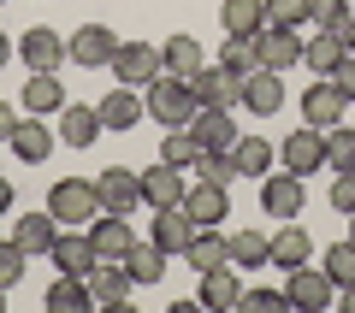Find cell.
Returning a JSON list of instances; mask_svg holds the SVG:
<instances>
[{
	"label": "cell",
	"mask_w": 355,
	"mask_h": 313,
	"mask_svg": "<svg viewBox=\"0 0 355 313\" xmlns=\"http://www.w3.org/2000/svg\"><path fill=\"white\" fill-rule=\"evenodd\" d=\"M237 296H243L237 266H214V272H202V284H196V307H207V313H231Z\"/></svg>",
	"instance_id": "cell-22"
},
{
	"label": "cell",
	"mask_w": 355,
	"mask_h": 313,
	"mask_svg": "<svg viewBox=\"0 0 355 313\" xmlns=\"http://www.w3.org/2000/svg\"><path fill=\"white\" fill-rule=\"evenodd\" d=\"M12 201H18V195H12V184H6V177H0V219L12 213Z\"/></svg>",
	"instance_id": "cell-49"
},
{
	"label": "cell",
	"mask_w": 355,
	"mask_h": 313,
	"mask_svg": "<svg viewBox=\"0 0 355 313\" xmlns=\"http://www.w3.org/2000/svg\"><path fill=\"white\" fill-rule=\"evenodd\" d=\"M95 195H101V213H137L142 207V172H130V166H107L101 177H95Z\"/></svg>",
	"instance_id": "cell-6"
},
{
	"label": "cell",
	"mask_w": 355,
	"mask_h": 313,
	"mask_svg": "<svg viewBox=\"0 0 355 313\" xmlns=\"http://www.w3.org/2000/svg\"><path fill=\"white\" fill-rule=\"evenodd\" d=\"M331 83H338V95H343V100L355 107V53H343V65L331 71Z\"/></svg>",
	"instance_id": "cell-46"
},
{
	"label": "cell",
	"mask_w": 355,
	"mask_h": 313,
	"mask_svg": "<svg viewBox=\"0 0 355 313\" xmlns=\"http://www.w3.org/2000/svg\"><path fill=\"white\" fill-rule=\"evenodd\" d=\"M338 36H343V48L355 53V18H349V24H343V30H338Z\"/></svg>",
	"instance_id": "cell-50"
},
{
	"label": "cell",
	"mask_w": 355,
	"mask_h": 313,
	"mask_svg": "<svg viewBox=\"0 0 355 313\" xmlns=\"http://www.w3.org/2000/svg\"><path fill=\"white\" fill-rule=\"evenodd\" d=\"M219 65L237 77H249L254 65H261V53H254V36H225V48H219Z\"/></svg>",
	"instance_id": "cell-39"
},
{
	"label": "cell",
	"mask_w": 355,
	"mask_h": 313,
	"mask_svg": "<svg viewBox=\"0 0 355 313\" xmlns=\"http://www.w3.org/2000/svg\"><path fill=\"white\" fill-rule=\"evenodd\" d=\"M142 107H148V118H154L160 130H184V125L196 118V107H202V100L190 95V83H184V77H166V71H160L148 89H142Z\"/></svg>",
	"instance_id": "cell-1"
},
{
	"label": "cell",
	"mask_w": 355,
	"mask_h": 313,
	"mask_svg": "<svg viewBox=\"0 0 355 313\" xmlns=\"http://www.w3.org/2000/svg\"><path fill=\"white\" fill-rule=\"evenodd\" d=\"M130 289H137V278L125 272V260H95V272H89V296H95V307H125Z\"/></svg>",
	"instance_id": "cell-17"
},
{
	"label": "cell",
	"mask_w": 355,
	"mask_h": 313,
	"mask_svg": "<svg viewBox=\"0 0 355 313\" xmlns=\"http://www.w3.org/2000/svg\"><path fill=\"white\" fill-rule=\"evenodd\" d=\"M0 6H6V0H0Z\"/></svg>",
	"instance_id": "cell-54"
},
{
	"label": "cell",
	"mask_w": 355,
	"mask_h": 313,
	"mask_svg": "<svg viewBox=\"0 0 355 313\" xmlns=\"http://www.w3.org/2000/svg\"><path fill=\"white\" fill-rule=\"evenodd\" d=\"M53 142H60V130H48L42 118H30V113H24V125H18V136L6 142V148H12L24 166H42V160L53 154Z\"/></svg>",
	"instance_id": "cell-28"
},
{
	"label": "cell",
	"mask_w": 355,
	"mask_h": 313,
	"mask_svg": "<svg viewBox=\"0 0 355 313\" xmlns=\"http://www.w3.org/2000/svg\"><path fill=\"white\" fill-rule=\"evenodd\" d=\"M231 266H266L272 260V237H261V231H231Z\"/></svg>",
	"instance_id": "cell-35"
},
{
	"label": "cell",
	"mask_w": 355,
	"mask_h": 313,
	"mask_svg": "<svg viewBox=\"0 0 355 313\" xmlns=\"http://www.w3.org/2000/svg\"><path fill=\"white\" fill-rule=\"evenodd\" d=\"M184 213H190L196 225H219V219H231V195H225V184H207V177H196V184L184 189Z\"/></svg>",
	"instance_id": "cell-20"
},
{
	"label": "cell",
	"mask_w": 355,
	"mask_h": 313,
	"mask_svg": "<svg viewBox=\"0 0 355 313\" xmlns=\"http://www.w3.org/2000/svg\"><path fill=\"white\" fill-rule=\"evenodd\" d=\"M95 107H101V125H107V130H130V125H142V118H148V107H142V89H130V83L107 89Z\"/></svg>",
	"instance_id": "cell-21"
},
{
	"label": "cell",
	"mask_w": 355,
	"mask_h": 313,
	"mask_svg": "<svg viewBox=\"0 0 355 313\" xmlns=\"http://www.w3.org/2000/svg\"><path fill=\"white\" fill-rule=\"evenodd\" d=\"M0 307H6V284H0Z\"/></svg>",
	"instance_id": "cell-52"
},
{
	"label": "cell",
	"mask_w": 355,
	"mask_h": 313,
	"mask_svg": "<svg viewBox=\"0 0 355 313\" xmlns=\"http://www.w3.org/2000/svg\"><path fill=\"white\" fill-rule=\"evenodd\" d=\"M343 113H349V100L338 95V83H331V77H320V83L302 89V125L331 130V125H343Z\"/></svg>",
	"instance_id": "cell-11"
},
{
	"label": "cell",
	"mask_w": 355,
	"mask_h": 313,
	"mask_svg": "<svg viewBox=\"0 0 355 313\" xmlns=\"http://www.w3.org/2000/svg\"><path fill=\"white\" fill-rule=\"evenodd\" d=\"M320 266H326V272H331V284H338V289H349V284H355V237L331 242V249L320 254Z\"/></svg>",
	"instance_id": "cell-37"
},
{
	"label": "cell",
	"mask_w": 355,
	"mask_h": 313,
	"mask_svg": "<svg viewBox=\"0 0 355 313\" xmlns=\"http://www.w3.org/2000/svg\"><path fill=\"white\" fill-rule=\"evenodd\" d=\"M349 237H355V219H349Z\"/></svg>",
	"instance_id": "cell-53"
},
{
	"label": "cell",
	"mask_w": 355,
	"mask_h": 313,
	"mask_svg": "<svg viewBox=\"0 0 355 313\" xmlns=\"http://www.w3.org/2000/svg\"><path fill=\"white\" fill-rule=\"evenodd\" d=\"M65 48H71V65H83V71H107L125 42H119V30H107V24H77L71 36H65Z\"/></svg>",
	"instance_id": "cell-4"
},
{
	"label": "cell",
	"mask_w": 355,
	"mask_h": 313,
	"mask_svg": "<svg viewBox=\"0 0 355 313\" xmlns=\"http://www.w3.org/2000/svg\"><path fill=\"white\" fill-rule=\"evenodd\" d=\"M48 213L60 225H89V219L101 213V195H95V177H60L48 189Z\"/></svg>",
	"instance_id": "cell-2"
},
{
	"label": "cell",
	"mask_w": 355,
	"mask_h": 313,
	"mask_svg": "<svg viewBox=\"0 0 355 313\" xmlns=\"http://www.w3.org/2000/svg\"><path fill=\"white\" fill-rule=\"evenodd\" d=\"M107 71H113L119 83H130V89H148L154 77H160V48H154V42H125Z\"/></svg>",
	"instance_id": "cell-12"
},
{
	"label": "cell",
	"mask_w": 355,
	"mask_h": 313,
	"mask_svg": "<svg viewBox=\"0 0 355 313\" xmlns=\"http://www.w3.org/2000/svg\"><path fill=\"white\" fill-rule=\"evenodd\" d=\"M196 177H207V184H237V177H243V166H237V154H202V160H196Z\"/></svg>",
	"instance_id": "cell-40"
},
{
	"label": "cell",
	"mask_w": 355,
	"mask_h": 313,
	"mask_svg": "<svg viewBox=\"0 0 355 313\" xmlns=\"http://www.w3.org/2000/svg\"><path fill=\"white\" fill-rule=\"evenodd\" d=\"M237 166H243V177H266L272 172V166H279V148H272V142L266 136H237Z\"/></svg>",
	"instance_id": "cell-33"
},
{
	"label": "cell",
	"mask_w": 355,
	"mask_h": 313,
	"mask_svg": "<svg viewBox=\"0 0 355 313\" xmlns=\"http://www.w3.org/2000/svg\"><path fill=\"white\" fill-rule=\"evenodd\" d=\"M125 272L137 278V284H160V278H166V249H154V242H130Z\"/></svg>",
	"instance_id": "cell-34"
},
{
	"label": "cell",
	"mask_w": 355,
	"mask_h": 313,
	"mask_svg": "<svg viewBox=\"0 0 355 313\" xmlns=\"http://www.w3.org/2000/svg\"><path fill=\"white\" fill-rule=\"evenodd\" d=\"M284 301H291V307H302V313H320V307H331V301H338V284H331L326 266H296L291 284H284Z\"/></svg>",
	"instance_id": "cell-7"
},
{
	"label": "cell",
	"mask_w": 355,
	"mask_h": 313,
	"mask_svg": "<svg viewBox=\"0 0 355 313\" xmlns=\"http://www.w3.org/2000/svg\"><path fill=\"white\" fill-rule=\"evenodd\" d=\"M314 260V237H308L296 219H284L279 231H272V266H284V272H296V266Z\"/></svg>",
	"instance_id": "cell-26"
},
{
	"label": "cell",
	"mask_w": 355,
	"mask_h": 313,
	"mask_svg": "<svg viewBox=\"0 0 355 313\" xmlns=\"http://www.w3.org/2000/svg\"><path fill=\"white\" fill-rule=\"evenodd\" d=\"M184 172H178V166H148V172H142V207H154V213H160V207H184Z\"/></svg>",
	"instance_id": "cell-19"
},
{
	"label": "cell",
	"mask_w": 355,
	"mask_h": 313,
	"mask_svg": "<svg viewBox=\"0 0 355 313\" xmlns=\"http://www.w3.org/2000/svg\"><path fill=\"white\" fill-rule=\"evenodd\" d=\"M18 125H24V107H12V100H0V142H12Z\"/></svg>",
	"instance_id": "cell-47"
},
{
	"label": "cell",
	"mask_w": 355,
	"mask_h": 313,
	"mask_svg": "<svg viewBox=\"0 0 355 313\" xmlns=\"http://www.w3.org/2000/svg\"><path fill=\"white\" fill-rule=\"evenodd\" d=\"M331 207H338L343 219H355V172H338V177H331Z\"/></svg>",
	"instance_id": "cell-45"
},
{
	"label": "cell",
	"mask_w": 355,
	"mask_h": 313,
	"mask_svg": "<svg viewBox=\"0 0 355 313\" xmlns=\"http://www.w3.org/2000/svg\"><path fill=\"white\" fill-rule=\"evenodd\" d=\"M338 301H343V313H355V284H349V289H338Z\"/></svg>",
	"instance_id": "cell-51"
},
{
	"label": "cell",
	"mask_w": 355,
	"mask_h": 313,
	"mask_svg": "<svg viewBox=\"0 0 355 313\" xmlns=\"http://www.w3.org/2000/svg\"><path fill=\"white\" fill-rule=\"evenodd\" d=\"M261 213H266V219H302V213H308V177H296V172H266V177H261Z\"/></svg>",
	"instance_id": "cell-3"
},
{
	"label": "cell",
	"mask_w": 355,
	"mask_h": 313,
	"mask_svg": "<svg viewBox=\"0 0 355 313\" xmlns=\"http://www.w3.org/2000/svg\"><path fill=\"white\" fill-rule=\"evenodd\" d=\"M18 60H24V71H60L71 60V48H65V36L53 24H30L18 36Z\"/></svg>",
	"instance_id": "cell-5"
},
{
	"label": "cell",
	"mask_w": 355,
	"mask_h": 313,
	"mask_svg": "<svg viewBox=\"0 0 355 313\" xmlns=\"http://www.w3.org/2000/svg\"><path fill=\"white\" fill-rule=\"evenodd\" d=\"M254 53H261L266 71H291V65H302V30H279V24H266L261 36H254Z\"/></svg>",
	"instance_id": "cell-14"
},
{
	"label": "cell",
	"mask_w": 355,
	"mask_h": 313,
	"mask_svg": "<svg viewBox=\"0 0 355 313\" xmlns=\"http://www.w3.org/2000/svg\"><path fill=\"white\" fill-rule=\"evenodd\" d=\"M60 107H65L60 71H30L24 77V113L30 118H60Z\"/></svg>",
	"instance_id": "cell-23"
},
{
	"label": "cell",
	"mask_w": 355,
	"mask_h": 313,
	"mask_svg": "<svg viewBox=\"0 0 355 313\" xmlns=\"http://www.w3.org/2000/svg\"><path fill=\"white\" fill-rule=\"evenodd\" d=\"M101 107H60V142L65 148H95V142H101Z\"/></svg>",
	"instance_id": "cell-24"
},
{
	"label": "cell",
	"mask_w": 355,
	"mask_h": 313,
	"mask_svg": "<svg viewBox=\"0 0 355 313\" xmlns=\"http://www.w3.org/2000/svg\"><path fill=\"white\" fill-rule=\"evenodd\" d=\"M24 266H30V249H24V242H0V284H6V289H12L18 284V278H24Z\"/></svg>",
	"instance_id": "cell-42"
},
{
	"label": "cell",
	"mask_w": 355,
	"mask_h": 313,
	"mask_svg": "<svg viewBox=\"0 0 355 313\" xmlns=\"http://www.w3.org/2000/svg\"><path fill=\"white\" fill-rule=\"evenodd\" d=\"M184 130L196 136L202 154H225V148H237V136H243V130L231 125V107H196V118Z\"/></svg>",
	"instance_id": "cell-8"
},
{
	"label": "cell",
	"mask_w": 355,
	"mask_h": 313,
	"mask_svg": "<svg viewBox=\"0 0 355 313\" xmlns=\"http://www.w3.org/2000/svg\"><path fill=\"white\" fill-rule=\"evenodd\" d=\"M95 307V296H89V278H71V272H60L48 284V313H89Z\"/></svg>",
	"instance_id": "cell-31"
},
{
	"label": "cell",
	"mask_w": 355,
	"mask_h": 313,
	"mask_svg": "<svg viewBox=\"0 0 355 313\" xmlns=\"http://www.w3.org/2000/svg\"><path fill=\"white\" fill-rule=\"evenodd\" d=\"M326 166L331 172H355V125H331L326 130Z\"/></svg>",
	"instance_id": "cell-38"
},
{
	"label": "cell",
	"mask_w": 355,
	"mask_h": 313,
	"mask_svg": "<svg viewBox=\"0 0 355 313\" xmlns=\"http://www.w3.org/2000/svg\"><path fill=\"white\" fill-rule=\"evenodd\" d=\"M190 237H196V219L184 213V207H160L154 225H148V242H154V249H166V254H184V249H190Z\"/></svg>",
	"instance_id": "cell-25"
},
{
	"label": "cell",
	"mask_w": 355,
	"mask_h": 313,
	"mask_svg": "<svg viewBox=\"0 0 355 313\" xmlns=\"http://www.w3.org/2000/svg\"><path fill=\"white\" fill-rule=\"evenodd\" d=\"M89 242H95L101 260H125L130 242H137V231H130L125 213H95V219H89Z\"/></svg>",
	"instance_id": "cell-18"
},
{
	"label": "cell",
	"mask_w": 355,
	"mask_h": 313,
	"mask_svg": "<svg viewBox=\"0 0 355 313\" xmlns=\"http://www.w3.org/2000/svg\"><path fill=\"white\" fill-rule=\"evenodd\" d=\"M190 95L202 100V107H243V77L225 71V65H202V71L190 77Z\"/></svg>",
	"instance_id": "cell-13"
},
{
	"label": "cell",
	"mask_w": 355,
	"mask_h": 313,
	"mask_svg": "<svg viewBox=\"0 0 355 313\" xmlns=\"http://www.w3.org/2000/svg\"><path fill=\"white\" fill-rule=\"evenodd\" d=\"M202 65H207V48L196 36H166V48H160V71L166 77H184V83H190Z\"/></svg>",
	"instance_id": "cell-27"
},
{
	"label": "cell",
	"mask_w": 355,
	"mask_h": 313,
	"mask_svg": "<svg viewBox=\"0 0 355 313\" xmlns=\"http://www.w3.org/2000/svg\"><path fill=\"white\" fill-rule=\"evenodd\" d=\"M219 30L225 36H261L266 30V0H225L219 6Z\"/></svg>",
	"instance_id": "cell-30"
},
{
	"label": "cell",
	"mask_w": 355,
	"mask_h": 313,
	"mask_svg": "<svg viewBox=\"0 0 355 313\" xmlns=\"http://www.w3.org/2000/svg\"><path fill=\"white\" fill-rule=\"evenodd\" d=\"M184 260L196 266V272H214V266H231V242L219 237V225H196L190 249H184Z\"/></svg>",
	"instance_id": "cell-29"
},
{
	"label": "cell",
	"mask_w": 355,
	"mask_h": 313,
	"mask_svg": "<svg viewBox=\"0 0 355 313\" xmlns=\"http://www.w3.org/2000/svg\"><path fill=\"white\" fill-rule=\"evenodd\" d=\"M349 0H314V18H308V24H314V30H343V24H349Z\"/></svg>",
	"instance_id": "cell-43"
},
{
	"label": "cell",
	"mask_w": 355,
	"mask_h": 313,
	"mask_svg": "<svg viewBox=\"0 0 355 313\" xmlns=\"http://www.w3.org/2000/svg\"><path fill=\"white\" fill-rule=\"evenodd\" d=\"M237 307L243 313H272V307H291V301H284V289H243Z\"/></svg>",
	"instance_id": "cell-44"
},
{
	"label": "cell",
	"mask_w": 355,
	"mask_h": 313,
	"mask_svg": "<svg viewBox=\"0 0 355 313\" xmlns=\"http://www.w3.org/2000/svg\"><path fill=\"white\" fill-rule=\"evenodd\" d=\"M160 160H166V166H178V172H196L202 148H196L190 130H166V136H160Z\"/></svg>",
	"instance_id": "cell-36"
},
{
	"label": "cell",
	"mask_w": 355,
	"mask_h": 313,
	"mask_svg": "<svg viewBox=\"0 0 355 313\" xmlns=\"http://www.w3.org/2000/svg\"><path fill=\"white\" fill-rule=\"evenodd\" d=\"M343 53H349V48H343L338 30H314V24H302V65H308L314 77H331V71L343 65Z\"/></svg>",
	"instance_id": "cell-16"
},
{
	"label": "cell",
	"mask_w": 355,
	"mask_h": 313,
	"mask_svg": "<svg viewBox=\"0 0 355 313\" xmlns=\"http://www.w3.org/2000/svg\"><path fill=\"white\" fill-rule=\"evenodd\" d=\"M243 107H249L254 118H272L284 107V71H266V65H254L249 77H243Z\"/></svg>",
	"instance_id": "cell-15"
},
{
	"label": "cell",
	"mask_w": 355,
	"mask_h": 313,
	"mask_svg": "<svg viewBox=\"0 0 355 313\" xmlns=\"http://www.w3.org/2000/svg\"><path fill=\"white\" fill-rule=\"evenodd\" d=\"M314 18V0H266V24L279 30H302Z\"/></svg>",
	"instance_id": "cell-41"
},
{
	"label": "cell",
	"mask_w": 355,
	"mask_h": 313,
	"mask_svg": "<svg viewBox=\"0 0 355 313\" xmlns=\"http://www.w3.org/2000/svg\"><path fill=\"white\" fill-rule=\"evenodd\" d=\"M12 60H18V42L6 36V30H0V71H6V65H12Z\"/></svg>",
	"instance_id": "cell-48"
},
{
	"label": "cell",
	"mask_w": 355,
	"mask_h": 313,
	"mask_svg": "<svg viewBox=\"0 0 355 313\" xmlns=\"http://www.w3.org/2000/svg\"><path fill=\"white\" fill-rule=\"evenodd\" d=\"M279 166H284V172H296V177L320 172V166H326V130H314V125L291 130V136L279 142Z\"/></svg>",
	"instance_id": "cell-9"
},
{
	"label": "cell",
	"mask_w": 355,
	"mask_h": 313,
	"mask_svg": "<svg viewBox=\"0 0 355 313\" xmlns=\"http://www.w3.org/2000/svg\"><path fill=\"white\" fill-rule=\"evenodd\" d=\"M12 237L24 242L30 254H48V249H53V237H60V219H53L48 207H42V213H24V219L12 225Z\"/></svg>",
	"instance_id": "cell-32"
},
{
	"label": "cell",
	"mask_w": 355,
	"mask_h": 313,
	"mask_svg": "<svg viewBox=\"0 0 355 313\" xmlns=\"http://www.w3.org/2000/svg\"><path fill=\"white\" fill-rule=\"evenodd\" d=\"M48 260L60 266V272H71V278H89L101 254H95V242H89V231H77V225H60V237H53Z\"/></svg>",
	"instance_id": "cell-10"
}]
</instances>
